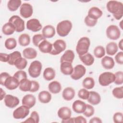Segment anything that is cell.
<instances>
[{
    "label": "cell",
    "mask_w": 123,
    "mask_h": 123,
    "mask_svg": "<svg viewBox=\"0 0 123 123\" xmlns=\"http://www.w3.org/2000/svg\"><path fill=\"white\" fill-rule=\"evenodd\" d=\"M27 62L25 58L20 57L18 58L15 62L14 65L19 70L24 69L27 66Z\"/></svg>",
    "instance_id": "8d00e7d4"
},
{
    "label": "cell",
    "mask_w": 123,
    "mask_h": 123,
    "mask_svg": "<svg viewBox=\"0 0 123 123\" xmlns=\"http://www.w3.org/2000/svg\"><path fill=\"white\" fill-rule=\"evenodd\" d=\"M36 98L32 94L25 95L22 98V103L23 105L26 106L29 109L32 108L36 104Z\"/></svg>",
    "instance_id": "9a60e30c"
},
{
    "label": "cell",
    "mask_w": 123,
    "mask_h": 123,
    "mask_svg": "<svg viewBox=\"0 0 123 123\" xmlns=\"http://www.w3.org/2000/svg\"><path fill=\"white\" fill-rule=\"evenodd\" d=\"M32 87H31V89L30 92H36L37 91L39 88V83L37 82L36 81H34V80L32 81Z\"/></svg>",
    "instance_id": "f5cc1de1"
},
{
    "label": "cell",
    "mask_w": 123,
    "mask_h": 123,
    "mask_svg": "<svg viewBox=\"0 0 123 123\" xmlns=\"http://www.w3.org/2000/svg\"><path fill=\"white\" fill-rule=\"evenodd\" d=\"M89 96V91L86 88H82L79 90L78 92V96L79 98L83 99H87Z\"/></svg>",
    "instance_id": "7dc6e473"
},
{
    "label": "cell",
    "mask_w": 123,
    "mask_h": 123,
    "mask_svg": "<svg viewBox=\"0 0 123 123\" xmlns=\"http://www.w3.org/2000/svg\"><path fill=\"white\" fill-rule=\"evenodd\" d=\"M90 41L88 37H84L79 39L76 46V51L79 56L83 55L87 53Z\"/></svg>",
    "instance_id": "3957f363"
},
{
    "label": "cell",
    "mask_w": 123,
    "mask_h": 123,
    "mask_svg": "<svg viewBox=\"0 0 123 123\" xmlns=\"http://www.w3.org/2000/svg\"><path fill=\"white\" fill-rule=\"evenodd\" d=\"M13 76L15 77L19 82L23 79L27 78V74L25 71L23 70H19L17 71L14 74Z\"/></svg>",
    "instance_id": "bcb514c9"
},
{
    "label": "cell",
    "mask_w": 123,
    "mask_h": 123,
    "mask_svg": "<svg viewBox=\"0 0 123 123\" xmlns=\"http://www.w3.org/2000/svg\"><path fill=\"white\" fill-rule=\"evenodd\" d=\"M89 122V123H102V121L98 117H94L91 118Z\"/></svg>",
    "instance_id": "9f6ffc18"
},
{
    "label": "cell",
    "mask_w": 123,
    "mask_h": 123,
    "mask_svg": "<svg viewBox=\"0 0 123 123\" xmlns=\"http://www.w3.org/2000/svg\"><path fill=\"white\" fill-rule=\"evenodd\" d=\"M10 75L6 73V72H3L1 73L0 74V84L2 86H4V82L5 81L6 79Z\"/></svg>",
    "instance_id": "816d5d0a"
},
{
    "label": "cell",
    "mask_w": 123,
    "mask_h": 123,
    "mask_svg": "<svg viewBox=\"0 0 123 123\" xmlns=\"http://www.w3.org/2000/svg\"><path fill=\"white\" fill-rule=\"evenodd\" d=\"M19 102V99L17 97L10 94L6 95L4 98L5 105L9 108H13L16 107Z\"/></svg>",
    "instance_id": "4fadbf2b"
},
{
    "label": "cell",
    "mask_w": 123,
    "mask_h": 123,
    "mask_svg": "<svg viewBox=\"0 0 123 123\" xmlns=\"http://www.w3.org/2000/svg\"><path fill=\"white\" fill-rule=\"evenodd\" d=\"M86 119L82 116H77L74 117V123H86Z\"/></svg>",
    "instance_id": "db71d44e"
},
{
    "label": "cell",
    "mask_w": 123,
    "mask_h": 123,
    "mask_svg": "<svg viewBox=\"0 0 123 123\" xmlns=\"http://www.w3.org/2000/svg\"><path fill=\"white\" fill-rule=\"evenodd\" d=\"M39 121V117L38 114L36 111H33L31 112L30 117L27 119L23 123H38Z\"/></svg>",
    "instance_id": "ab89813d"
},
{
    "label": "cell",
    "mask_w": 123,
    "mask_h": 123,
    "mask_svg": "<svg viewBox=\"0 0 123 123\" xmlns=\"http://www.w3.org/2000/svg\"><path fill=\"white\" fill-rule=\"evenodd\" d=\"M83 86L86 89H91L95 86V81L94 79L90 77L85 78L82 82Z\"/></svg>",
    "instance_id": "d590c367"
},
{
    "label": "cell",
    "mask_w": 123,
    "mask_h": 123,
    "mask_svg": "<svg viewBox=\"0 0 123 123\" xmlns=\"http://www.w3.org/2000/svg\"><path fill=\"white\" fill-rule=\"evenodd\" d=\"M114 76V83L116 85H122L123 83V72L121 71H118L115 73Z\"/></svg>",
    "instance_id": "ee69618b"
},
{
    "label": "cell",
    "mask_w": 123,
    "mask_h": 123,
    "mask_svg": "<svg viewBox=\"0 0 123 123\" xmlns=\"http://www.w3.org/2000/svg\"><path fill=\"white\" fill-rule=\"evenodd\" d=\"M94 112L95 109L94 107L91 105L86 104V109L83 113L86 117H90L94 114Z\"/></svg>",
    "instance_id": "f6af8a7d"
},
{
    "label": "cell",
    "mask_w": 123,
    "mask_h": 123,
    "mask_svg": "<svg viewBox=\"0 0 123 123\" xmlns=\"http://www.w3.org/2000/svg\"><path fill=\"white\" fill-rule=\"evenodd\" d=\"M32 81L29 80L27 78H25L20 82L19 87L20 90L22 91H30L32 87Z\"/></svg>",
    "instance_id": "4316f807"
},
{
    "label": "cell",
    "mask_w": 123,
    "mask_h": 123,
    "mask_svg": "<svg viewBox=\"0 0 123 123\" xmlns=\"http://www.w3.org/2000/svg\"><path fill=\"white\" fill-rule=\"evenodd\" d=\"M58 117L64 120L70 118L72 115V111L71 109L67 107H62L60 108L57 112Z\"/></svg>",
    "instance_id": "e0dca14e"
},
{
    "label": "cell",
    "mask_w": 123,
    "mask_h": 123,
    "mask_svg": "<svg viewBox=\"0 0 123 123\" xmlns=\"http://www.w3.org/2000/svg\"><path fill=\"white\" fill-rule=\"evenodd\" d=\"M66 48V44L63 40L57 39L52 44V49L49 54L53 55H58L64 51Z\"/></svg>",
    "instance_id": "52a82bcc"
},
{
    "label": "cell",
    "mask_w": 123,
    "mask_h": 123,
    "mask_svg": "<svg viewBox=\"0 0 123 123\" xmlns=\"http://www.w3.org/2000/svg\"><path fill=\"white\" fill-rule=\"evenodd\" d=\"M114 74L110 72H106L102 73L99 75L98 82L101 86H106L114 82Z\"/></svg>",
    "instance_id": "277c9868"
},
{
    "label": "cell",
    "mask_w": 123,
    "mask_h": 123,
    "mask_svg": "<svg viewBox=\"0 0 123 123\" xmlns=\"http://www.w3.org/2000/svg\"><path fill=\"white\" fill-rule=\"evenodd\" d=\"M22 1L20 0H10L7 3V7L11 12L16 11L21 6Z\"/></svg>",
    "instance_id": "836d02e7"
},
{
    "label": "cell",
    "mask_w": 123,
    "mask_h": 123,
    "mask_svg": "<svg viewBox=\"0 0 123 123\" xmlns=\"http://www.w3.org/2000/svg\"><path fill=\"white\" fill-rule=\"evenodd\" d=\"M123 39H122L120 41V42H119V44H118L119 47V48H120L122 50H123Z\"/></svg>",
    "instance_id": "91938a15"
},
{
    "label": "cell",
    "mask_w": 123,
    "mask_h": 123,
    "mask_svg": "<svg viewBox=\"0 0 123 123\" xmlns=\"http://www.w3.org/2000/svg\"><path fill=\"white\" fill-rule=\"evenodd\" d=\"M118 49L117 44L114 42H111L106 46V52L109 55L113 56L117 52Z\"/></svg>",
    "instance_id": "4dcf8cb0"
},
{
    "label": "cell",
    "mask_w": 123,
    "mask_h": 123,
    "mask_svg": "<svg viewBox=\"0 0 123 123\" xmlns=\"http://www.w3.org/2000/svg\"><path fill=\"white\" fill-rule=\"evenodd\" d=\"M122 21H121V22L120 23V27H121V29H123V26H122Z\"/></svg>",
    "instance_id": "94428289"
},
{
    "label": "cell",
    "mask_w": 123,
    "mask_h": 123,
    "mask_svg": "<svg viewBox=\"0 0 123 123\" xmlns=\"http://www.w3.org/2000/svg\"><path fill=\"white\" fill-rule=\"evenodd\" d=\"M4 45L7 49L11 50L16 48L17 46V42L15 38L13 37H10L5 40Z\"/></svg>",
    "instance_id": "f35d334b"
},
{
    "label": "cell",
    "mask_w": 123,
    "mask_h": 123,
    "mask_svg": "<svg viewBox=\"0 0 123 123\" xmlns=\"http://www.w3.org/2000/svg\"><path fill=\"white\" fill-rule=\"evenodd\" d=\"M43 76L44 78L47 81L52 80L55 78V71L52 68H46L43 72Z\"/></svg>",
    "instance_id": "1f68e13d"
},
{
    "label": "cell",
    "mask_w": 123,
    "mask_h": 123,
    "mask_svg": "<svg viewBox=\"0 0 123 123\" xmlns=\"http://www.w3.org/2000/svg\"><path fill=\"white\" fill-rule=\"evenodd\" d=\"M26 28L32 32H36L41 29L42 25L38 19L32 18L27 22Z\"/></svg>",
    "instance_id": "7c38bea8"
},
{
    "label": "cell",
    "mask_w": 123,
    "mask_h": 123,
    "mask_svg": "<svg viewBox=\"0 0 123 123\" xmlns=\"http://www.w3.org/2000/svg\"><path fill=\"white\" fill-rule=\"evenodd\" d=\"M101 65L106 69H111L114 66L115 62L112 58L106 56L104 57L101 61Z\"/></svg>",
    "instance_id": "d4e9b609"
},
{
    "label": "cell",
    "mask_w": 123,
    "mask_h": 123,
    "mask_svg": "<svg viewBox=\"0 0 123 123\" xmlns=\"http://www.w3.org/2000/svg\"><path fill=\"white\" fill-rule=\"evenodd\" d=\"M115 60L116 62L120 64H123V52L120 51L115 56Z\"/></svg>",
    "instance_id": "f907efd6"
},
{
    "label": "cell",
    "mask_w": 123,
    "mask_h": 123,
    "mask_svg": "<svg viewBox=\"0 0 123 123\" xmlns=\"http://www.w3.org/2000/svg\"><path fill=\"white\" fill-rule=\"evenodd\" d=\"M113 121L115 123H121L123 122V113L117 112L114 114L113 116Z\"/></svg>",
    "instance_id": "681fc988"
},
{
    "label": "cell",
    "mask_w": 123,
    "mask_h": 123,
    "mask_svg": "<svg viewBox=\"0 0 123 123\" xmlns=\"http://www.w3.org/2000/svg\"><path fill=\"white\" fill-rule=\"evenodd\" d=\"M9 54L6 53H0V60L1 62H7L9 61Z\"/></svg>",
    "instance_id": "11a10c76"
},
{
    "label": "cell",
    "mask_w": 123,
    "mask_h": 123,
    "mask_svg": "<svg viewBox=\"0 0 123 123\" xmlns=\"http://www.w3.org/2000/svg\"><path fill=\"white\" fill-rule=\"evenodd\" d=\"M18 42L19 44L23 47L28 46L30 42V36L25 33L21 35L18 38Z\"/></svg>",
    "instance_id": "e575fe53"
},
{
    "label": "cell",
    "mask_w": 123,
    "mask_h": 123,
    "mask_svg": "<svg viewBox=\"0 0 123 123\" xmlns=\"http://www.w3.org/2000/svg\"><path fill=\"white\" fill-rule=\"evenodd\" d=\"M29 108L26 106L22 105L16 109L13 112V117L15 119L25 118L29 113Z\"/></svg>",
    "instance_id": "9c48e42d"
},
{
    "label": "cell",
    "mask_w": 123,
    "mask_h": 123,
    "mask_svg": "<svg viewBox=\"0 0 123 123\" xmlns=\"http://www.w3.org/2000/svg\"><path fill=\"white\" fill-rule=\"evenodd\" d=\"M87 101L92 105H98L101 101L100 96L98 92L96 91H89V96L87 98Z\"/></svg>",
    "instance_id": "ac0fdd59"
},
{
    "label": "cell",
    "mask_w": 123,
    "mask_h": 123,
    "mask_svg": "<svg viewBox=\"0 0 123 123\" xmlns=\"http://www.w3.org/2000/svg\"><path fill=\"white\" fill-rule=\"evenodd\" d=\"M46 38H45L42 35L39 34H36L32 38V41L33 44L36 47H38L39 44L43 40H45Z\"/></svg>",
    "instance_id": "7bdbcfd3"
},
{
    "label": "cell",
    "mask_w": 123,
    "mask_h": 123,
    "mask_svg": "<svg viewBox=\"0 0 123 123\" xmlns=\"http://www.w3.org/2000/svg\"><path fill=\"white\" fill-rule=\"evenodd\" d=\"M112 93L113 96L118 99H122L123 98V86L117 87L114 88L112 91Z\"/></svg>",
    "instance_id": "b9f144b4"
},
{
    "label": "cell",
    "mask_w": 123,
    "mask_h": 123,
    "mask_svg": "<svg viewBox=\"0 0 123 123\" xmlns=\"http://www.w3.org/2000/svg\"><path fill=\"white\" fill-rule=\"evenodd\" d=\"M107 10L113 14L115 19H121L123 15V5L121 2L117 0L109 1L106 4Z\"/></svg>",
    "instance_id": "6da1fadb"
},
{
    "label": "cell",
    "mask_w": 123,
    "mask_h": 123,
    "mask_svg": "<svg viewBox=\"0 0 123 123\" xmlns=\"http://www.w3.org/2000/svg\"><path fill=\"white\" fill-rule=\"evenodd\" d=\"M42 67V63L39 61L36 60L32 62L28 70L29 75L33 78L38 77L40 74Z\"/></svg>",
    "instance_id": "5b68a950"
},
{
    "label": "cell",
    "mask_w": 123,
    "mask_h": 123,
    "mask_svg": "<svg viewBox=\"0 0 123 123\" xmlns=\"http://www.w3.org/2000/svg\"><path fill=\"white\" fill-rule=\"evenodd\" d=\"M86 103L80 100H76L72 104L73 111L77 113H82L86 109Z\"/></svg>",
    "instance_id": "2e32d148"
},
{
    "label": "cell",
    "mask_w": 123,
    "mask_h": 123,
    "mask_svg": "<svg viewBox=\"0 0 123 123\" xmlns=\"http://www.w3.org/2000/svg\"><path fill=\"white\" fill-rule=\"evenodd\" d=\"M74 53L73 50L70 49L67 50L62 56L60 59V62L61 63L63 62H69L72 63L74 60Z\"/></svg>",
    "instance_id": "cb8c5ba5"
},
{
    "label": "cell",
    "mask_w": 123,
    "mask_h": 123,
    "mask_svg": "<svg viewBox=\"0 0 123 123\" xmlns=\"http://www.w3.org/2000/svg\"><path fill=\"white\" fill-rule=\"evenodd\" d=\"M38 98L40 102L42 103H48L51 99V95L47 91H42L38 94Z\"/></svg>",
    "instance_id": "83f0119b"
},
{
    "label": "cell",
    "mask_w": 123,
    "mask_h": 123,
    "mask_svg": "<svg viewBox=\"0 0 123 123\" xmlns=\"http://www.w3.org/2000/svg\"><path fill=\"white\" fill-rule=\"evenodd\" d=\"M0 90H1V93H0V100H2V99L5 97L6 96V93L3 90V89L0 88Z\"/></svg>",
    "instance_id": "680465c9"
},
{
    "label": "cell",
    "mask_w": 123,
    "mask_h": 123,
    "mask_svg": "<svg viewBox=\"0 0 123 123\" xmlns=\"http://www.w3.org/2000/svg\"><path fill=\"white\" fill-rule=\"evenodd\" d=\"M42 35L45 38H51L55 35V28L51 25L45 26L42 31Z\"/></svg>",
    "instance_id": "d6986e66"
},
{
    "label": "cell",
    "mask_w": 123,
    "mask_h": 123,
    "mask_svg": "<svg viewBox=\"0 0 123 123\" xmlns=\"http://www.w3.org/2000/svg\"><path fill=\"white\" fill-rule=\"evenodd\" d=\"M23 54L24 58L27 59H33L37 56V52L34 49L32 48H27L25 49Z\"/></svg>",
    "instance_id": "f546056e"
},
{
    "label": "cell",
    "mask_w": 123,
    "mask_h": 123,
    "mask_svg": "<svg viewBox=\"0 0 123 123\" xmlns=\"http://www.w3.org/2000/svg\"><path fill=\"white\" fill-rule=\"evenodd\" d=\"M75 90L71 87H66L62 91V96L66 101H70L73 99L75 96Z\"/></svg>",
    "instance_id": "603a6c76"
},
{
    "label": "cell",
    "mask_w": 123,
    "mask_h": 123,
    "mask_svg": "<svg viewBox=\"0 0 123 123\" xmlns=\"http://www.w3.org/2000/svg\"><path fill=\"white\" fill-rule=\"evenodd\" d=\"M98 20H95L88 17L87 15L85 18V23L86 25L89 27L94 26L97 23Z\"/></svg>",
    "instance_id": "c3c4849f"
},
{
    "label": "cell",
    "mask_w": 123,
    "mask_h": 123,
    "mask_svg": "<svg viewBox=\"0 0 123 123\" xmlns=\"http://www.w3.org/2000/svg\"><path fill=\"white\" fill-rule=\"evenodd\" d=\"M94 54L95 56L97 58H101L105 54V50L103 47L98 46L96 47L94 50Z\"/></svg>",
    "instance_id": "60d3db41"
},
{
    "label": "cell",
    "mask_w": 123,
    "mask_h": 123,
    "mask_svg": "<svg viewBox=\"0 0 123 123\" xmlns=\"http://www.w3.org/2000/svg\"><path fill=\"white\" fill-rule=\"evenodd\" d=\"M86 72V69L85 66L81 64L77 65L74 67L73 72L71 74V77L74 80H79L85 74Z\"/></svg>",
    "instance_id": "30bf717a"
},
{
    "label": "cell",
    "mask_w": 123,
    "mask_h": 123,
    "mask_svg": "<svg viewBox=\"0 0 123 123\" xmlns=\"http://www.w3.org/2000/svg\"><path fill=\"white\" fill-rule=\"evenodd\" d=\"M9 22L13 24L17 32H21L25 30V21L18 15H13L11 17Z\"/></svg>",
    "instance_id": "8992f818"
},
{
    "label": "cell",
    "mask_w": 123,
    "mask_h": 123,
    "mask_svg": "<svg viewBox=\"0 0 123 123\" xmlns=\"http://www.w3.org/2000/svg\"><path fill=\"white\" fill-rule=\"evenodd\" d=\"M33 9L32 6L28 3H24L20 7V15L25 18H28L32 15Z\"/></svg>",
    "instance_id": "8fae6325"
},
{
    "label": "cell",
    "mask_w": 123,
    "mask_h": 123,
    "mask_svg": "<svg viewBox=\"0 0 123 123\" xmlns=\"http://www.w3.org/2000/svg\"><path fill=\"white\" fill-rule=\"evenodd\" d=\"M38 47L41 52L44 53H50L52 49V44L45 39L39 44Z\"/></svg>",
    "instance_id": "ffe728a7"
},
{
    "label": "cell",
    "mask_w": 123,
    "mask_h": 123,
    "mask_svg": "<svg viewBox=\"0 0 123 123\" xmlns=\"http://www.w3.org/2000/svg\"><path fill=\"white\" fill-rule=\"evenodd\" d=\"M22 57L21 53L18 51H15L9 54V61L7 62L10 65H13L14 64L15 61L19 58Z\"/></svg>",
    "instance_id": "74e56055"
},
{
    "label": "cell",
    "mask_w": 123,
    "mask_h": 123,
    "mask_svg": "<svg viewBox=\"0 0 123 123\" xmlns=\"http://www.w3.org/2000/svg\"><path fill=\"white\" fill-rule=\"evenodd\" d=\"M62 122L64 123H74V118H71L70 117V118H69L68 119L64 120H62Z\"/></svg>",
    "instance_id": "6f0895ef"
},
{
    "label": "cell",
    "mask_w": 123,
    "mask_h": 123,
    "mask_svg": "<svg viewBox=\"0 0 123 123\" xmlns=\"http://www.w3.org/2000/svg\"><path fill=\"white\" fill-rule=\"evenodd\" d=\"M72 23L69 20H63L59 22L56 28L58 35L62 37L67 36L72 28Z\"/></svg>",
    "instance_id": "7a4b0ae2"
},
{
    "label": "cell",
    "mask_w": 123,
    "mask_h": 123,
    "mask_svg": "<svg viewBox=\"0 0 123 123\" xmlns=\"http://www.w3.org/2000/svg\"><path fill=\"white\" fill-rule=\"evenodd\" d=\"M107 37L110 39L117 40L121 36V32L117 25H110L106 29Z\"/></svg>",
    "instance_id": "ba28073f"
},
{
    "label": "cell",
    "mask_w": 123,
    "mask_h": 123,
    "mask_svg": "<svg viewBox=\"0 0 123 123\" xmlns=\"http://www.w3.org/2000/svg\"><path fill=\"white\" fill-rule=\"evenodd\" d=\"M48 88L50 92L53 94H57L61 91L62 86L59 82L54 81L50 82L49 84Z\"/></svg>",
    "instance_id": "f1b7e54d"
},
{
    "label": "cell",
    "mask_w": 123,
    "mask_h": 123,
    "mask_svg": "<svg viewBox=\"0 0 123 123\" xmlns=\"http://www.w3.org/2000/svg\"><path fill=\"white\" fill-rule=\"evenodd\" d=\"M60 70L62 73L64 75H71L74 71L72 63L69 62L61 63Z\"/></svg>",
    "instance_id": "44dd1931"
},
{
    "label": "cell",
    "mask_w": 123,
    "mask_h": 123,
    "mask_svg": "<svg viewBox=\"0 0 123 123\" xmlns=\"http://www.w3.org/2000/svg\"><path fill=\"white\" fill-rule=\"evenodd\" d=\"M81 62L86 66L92 65L94 62V58L90 53H86L83 55L79 56Z\"/></svg>",
    "instance_id": "484cf974"
},
{
    "label": "cell",
    "mask_w": 123,
    "mask_h": 123,
    "mask_svg": "<svg viewBox=\"0 0 123 123\" xmlns=\"http://www.w3.org/2000/svg\"><path fill=\"white\" fill-rule=\"evenodd\" d=\"M102 14V11L98 7H92L89 10L87 16L92 19L98 20L101 17Z\"/></svg>",
    "instance_id": "7402d4cb"
},
{
    "label": "cell",
    "mask_w": 123,
    "mask_h": 123,
    "mask_svg": "<svg viewBox=\"0 0 123 123\" xmlns=\"http://www.w3.org/2000/svg\"><path fill=\"white\" fill-rule=\"evenodd\" d=\"M15 31L14 26L12 23L8 22L5 24L2 28V32L5 35L9 36L12 34Z\"/></svg>",
    "instance_id": "d6a6232c"
},
{
    "label": "cell",
    "mask_w": 123,
    "mask_h": 123,
    "mask_svg": "<svg viewBox=\"0 0 123 123\" xmlns=\"http://www.w3.org/2000/svg\"><path fill=\"white\" fill-rule=\"evenodd\" d=\"M19 81L13 76H9L5 80L4 86L9 90H14L19 86Z\"/></svg>",
    "instance_id": "5bb4252c"
}]
</instances>
